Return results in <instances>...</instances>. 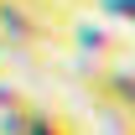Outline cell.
<instances>
[{
  "mask_svg": "<svg viewBox=\"0 0 135 135\" xmlns=\"http://www.w3.org/2000/svg\"><path fill=\"white\" fill-rule=\"evenodd\" d=\"M26 135H73V125L57 114H36V119H26Z\"/></svg>",
  "mask_w": 135,
  "mask_h": 135,
  "instance_id": "obj_1",
  "label": "cell"
}]
</instances>
